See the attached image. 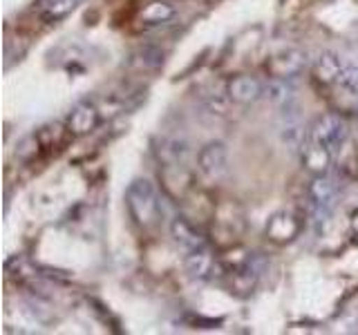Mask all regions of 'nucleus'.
<instances>
[{"mask_svg": "<svg viewBox=\"0 0 358 335\" xmlns=\"http://www.w3.org/2000/svg\"><path fill=\"white\" fill-rule=\"evenodd\" d=\"M126 206L130 210V217L139 223L141 228L155 226L162 217V199L157 195V188L148 179H134L128 186Z\"/></svg>", "mask_w": 358, "mask_h": 335, "instance_id": "nucleus-1", "label": "nucleus"}, {"mask_svg": "<svg viewBox=\"0 0 358 335\" xmlns=\"http://www.w3.org/2000/svg\"><path fill=\"white\" fill-rule=\"evenodd\" d=\"M347 137H350V126H347V121L341 114H324L309 130V139L329 150L341 148Z\"/></svg>", "mask_w": 358, "mask_h": 335, "instance_id": "nucleus-2", "label": "nucleus"}, {"mask_svg": "<svg viewBox=\"0 0 358 335\" xmlns=\"http://www.w3.org/2000/svg\"><path fill=\"white\" fill-rule=\"evenodd\" d=\"M307 197H309V208L313 212V217H329L331 208L336 206V199H338V188H336L334 179L329 174H313L311 184L307 188Z\"/></svg>", "mask_w": 358, "mask_h": 335, "instance_id": "nucleus-3", "label": "nucleus"}, {"mask_svg": "<svg viewBox=\"0 0 358 335\" xmlns=\"http://www.w3.org/2000/svg\"><path fill=\"white\" fill-rule=\"evenodd\" d=\"M197 165L206 179H222L229 170V148L224 141H208L197 154Z\"/></svg>", "mask_w": 358, "mask_h": 335, "instance_id": "nucleus-4", "label": "nucleus"}, {"mask_svg": "<svg viewBox=\"0 0 358 335\" xmlns=\"http://www.w3.org/2000/svg\"><path fill=\"white\" fill-rule=\"evenodd\" d=\"M309 65L307 54L302 50H282L273 54L266 63V72L271 78H296Z\"/></svg>", "mask_w": 358, "mask_h": 335, "instance_id": "nucleus-5", "label": "nucleus"}, {"mask_svg": "<svg viewBox=\"0 0 358 335\" xmlns=\"http://www.w3.org/2000/svg\"><path fill=\"white\" fill-rule=\"evenodd\" d=\"M101 123V112L92 103V100H81L76 103L67 117V130H70L74 137H85V134L94 132Z\"/></svg>", "mask_w": 358, "mask_h": 335, "instance_id": "nucleus-6", "label": "nucleus"}, {"mask_svg": "<svg viewBox=\"0 0 358 335\" xmlns=\"http://www.w3.org/2000/svg\"><path fill=\"white\" fill-rule=\"evenodd\" d=\"M227 94H229V100H233V103L251 105L260 96H264V85L257 81L255 76L240 74V76H233L229 81Z\"/></svg>", "mask_w": 358, "mask_h": 335, "instance_id": "nucleus-7", "label": "nucleus"}, {"mask_svg": "<svg viewBox=\"0 0 358 335\" xmlns=\"http://www.w3.org/2000/svg\"><path fill=\"white\" fill-rule=\"evenodd\" d=\"M184 268L193 279H208L213 277V273L220 271V264L215 255H213L210 246L206 244L195 251H188V255L184 257Z\"/></svg>", "mask_w": 358, "mask_h": 335, "instance_id": "nucleus-8", "label": "nucleus"}, {"mask_svg": "<svg viewBox=\"0 0 358 335\" xmlns=\"http://www.w3.org/2000/svg\"><path fill=\"white\" fill-rule=\"evenodd\" d=\"M171 237L184 251H195L199 246H206V237L193 221L186 217H175L171 221Z\"/></svg>", "mask_w": 358, "mask_h": 335, "instance_id": "nucleus-9", "label": "nucleus"}, {"mask_svg": "<svg viewBox=\"0 0 358 335\" xmlns=\"http://www.w3.org/2000/svg\"><path fill=\"white\" fill-rule=\"evenodd\" d=\"M300 232V221L296 219V215L282 210L275 212V215L266 221V234L278 244H287L291 239H296Z\"/></svg>", "mask_w": 358, "mask_h": 335, "instance_id": "nucleus-10", "label": "nucleus"}, {"mask_svg": "<svg viewBox=\"0 0 358 335\" xmlns=\"http://www.w3.org/2000/svg\"><path fill=\"white\" fill-rule=\"evenodd\" d=\"M302 156V165L307 168L311 174H327L331 168V150L318 145L316 141H307L300 150Z\"/></svg>", "mask_w": 358, "mask_h": 335, "instance_id": "nucleus-11", "label": "nucleus"}, {"mask_svg": "<svg viewBox=\"0 0 358 335\" xmlns=\"http://www.w3.org/2000/svg\"><path fill=\"white\" fill-rule=\"evenodd\" d=\"M177 14V7L168 0H152L139 11V22L143 27H162L171 22Z\"/></svg>", "mask_w": 358, "mask_h": 335, "instance_id": "nucleus-12", "label": "nucleus"}, {"mask_svg": "<svg viewBox=\"0 0 358 335\" xmlns=\"http://www.w3.org/2000/svg\"><path fill=\"white\" fill-rule=\"evenodd\" d=\"M264 96L278 107H285V110L294 107V100H296L294 78H271V81L264 85Z\"/></svg>", "mask_w": 358, "mask_h": 335, "instance_id": "nucleus-13", "label": "nucleus"}, {"mask_svg": "<svg viewBox=\"0 0 358 335\" xmlns=\"http://www.w3.org/2000/svg\"><path fill=\"white\" fill-rule=\"evenodd\" d=\"M345 67V61L336 52H322L313 63V74L322 85H331L338 81V74Z\"/></svg>", "mask_w": 358, "mask_h": 335, "instance_id": "nucleus-14", "label": "nucleus"}, {"mask_svg": "<svg viewBox=\"0 0 358 335\" xmlns=\"http://www.w3.org/2000/svg\"><path fill=\"white\" fill-rule=\"evenodd\" d=\"M81 0H41L38 3V11H41V18L45 22H56L65 18L67 14L78 7Z\"/></svg>", "mask_w": 358, "mask_h": 335, "instance_id": "nucleus-15", "label": "nucleus"}, {"mask_svg": "<svg viewBox=\"0 0 358 335\" xmlns=\"http://www.w3.org/2000/svg\"><path fill=\"white\" fill-rule=\"evenodd\" d=\"M186 154H188V145L186 141H179V139H166L159 148V159L166 165H182Z\"/></svg>", "mask_w": 358, "mask_h": 335, "instance_id": "nucleus-16", "label": "nucleus"}, {"mask_svg": "<svg viewBox=\"0 0 358 335\" xmlns=\"http://www.w3.org/2000/svg\"><path fill=\"white\" fill-rule=\"evenodd\" d=\"M130 65H134L137 70H157L159 65H164V52L157 47H143L132 54Z\"/></svg>", "mask_w": 358, "mask_h": 335, "instance_id": "nucleus-17", "label": "nucleus"}, {"mask_svg": "<svg viewBox=\"0 0 358 335\" xmlns=\"http://www.w3.org/2000/svg\"><path fill=\"white\" fill-rule=\"evenodd\" d=\"M341 89H345L347 94H352L358 98V65L356 63H345V67L338 74V81Z\"/></svg>", "mask_w": 358, "mask_h": 335, "instance_id": "nucleus-18", "label": "nucleus"}]
</instances>
